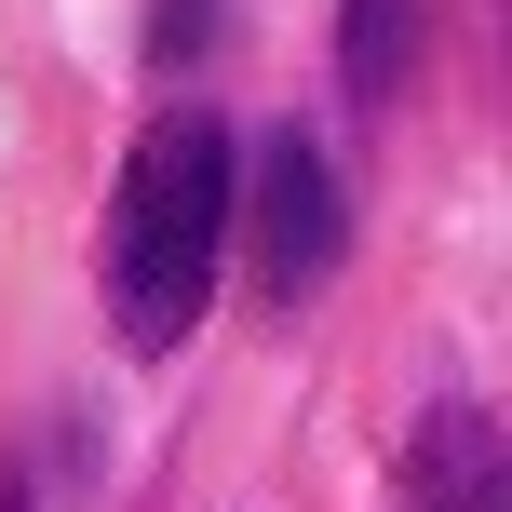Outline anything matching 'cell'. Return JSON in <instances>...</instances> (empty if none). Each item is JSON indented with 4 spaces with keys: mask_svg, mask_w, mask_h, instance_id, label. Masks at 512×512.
<instances>
[{
    "mask_svg": "<svg viewBox=\"0 0 512 512\" xmlns=\"http://www.w3.org/2000/svg\"><path fill=\"white\" fill-rule=\"evenodd\" d=\"M418 81V0H337V95L391 108Z\"/></svg>",
    "mask_w": 512,
    "mask_h": 512,
    "instance_id": "277c9868",
    "label": "cell"
},
{
    "mask_svg": "<svg viewBox=\"0 0 512 512\" xmlns=\"http://www.w3.org/2000/svg\"><path fill=\"white\" fill-rule=\"evenodd\" d=\"M499 486H512L499 432L472 405H432V432H418V459H405V499L418 512H499Z\"/></svg>",
    "mask_w": 512,
    "mask_h": 512,
    "instance_id": "3957f363",
    "label": "cell"
},
{
    "mask_svg": "<svg viewBox=\"0 0 512 512\" xmlns=\"http://www.w3.org/2000/svg\"><path fill=\"white\" fill-rule=\"evenodd\" d=\"M230 230H243V149L216 108H162L135 135L122 189H108V337L122 351H189V324L216 310V270H230Z\"/></svg>",
    "mask_w": 512,
    "mask_h": 512,
    "instance_id": "6da1fadb",
    "label": "cell"
},
{
    "mask_svg": "<svg viewBox=\"0 0 512 512\" xmlns=\"http://www.w3.org/2000/svg\"><path fill=\"white\" fill-rule=\"evenodd\" d=\"M256 283H270L283 310L310 297V283H337V243H351V203H337V162L310 149L297 122L270 135V149H256Z\"/></svg>",
    "mask_w": 512,
    "mask_h": 512,
    "instance_id": "7a4b0ae2",
    "label": "cell"
},
{
    "mask_svg": "<svg viewBox=\"0 0 512 512\" xmlns=\"http://www.w3.org/2000/svg\"><path fill=\"white\" fill-rule=\"evenodd\" d=\"M203 41H216V0H162L149 14V68H189Z\"/></svg>",
    "mask_w": 512,
    "mask_h": 512,
    "instance_id": "5b68a950",
    "label": "cell"
}]
</instances>
